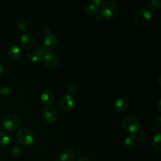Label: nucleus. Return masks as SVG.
I'll list each match as a JSON object with an SVG mask.
<instances>
[{
    "instance_id": "nucleus-1",
    "label": "nucleus",
    "mask_w": 161,
    "mask_h": 161,
    "mask_svg": "<svg viewBox=\"0 0 161 161\" xmlns=\"http://www.w3.org/2000/svg\"><path fill=\"white\" fill-rule=\"evenodd\" d=\"M100 11L101 14L109 19H115L118 14L117 4L113 1H106L101 4Z\"/></svg>"
},
{
    "instance_id": "nucleus-2",
    "label": "nucleus",
    "mask_w": 161,
    "mask_h": 161,
    "mask_svg": "<svg viewBox=\"0 0 161 161\" xmlns=\"http://www.w3.org/2000/svg\"><path fill=\"white\" fill-rule=\"evenodd\" d=\"M16 139L21 145H29L34 142L35 134L31 129L23 128L18 131Z\"/></svg>"
},
{
    "instance_id": "nucleus-3",
    "label": "nucleus",
    "mask_w": 161,
    "mask_h": 161,
    "mask_svg": "<svg viewBox=\"0 0 161 161\" xmlns=\"http://www.w3.org/2000/svg\"><path fill=\"white\" fill-rule=\"evenodd\" d=\"M134 21L139 26H144L150 23L152 19V13L149 10L143 8L137 11L134 15Z\"/></svg>"
},
{
    "instance_id": "nucleus-4",
    "label": "nucleus",
    "mask_w": 161,
    "mask_h": 161,
    "mask_svg": "<svg viewBox=\"0 0 161 161\" xmlns=\"http://www.w3.org/2000/svg\"><path fill=\"white\" fill-rule=\"evenodd\" d=\"M2 123L6 130L13 131L16 130L19 126L21 124V119L15 114H9L4 116Z\"/></svg>"
},
{
    "instance_id": "nucleus-5",
    "label": "nucleus",
    "mask_w": 161,
    "mask_h": 161,
    "mask_svg": "<svg viewBox=\"0 0 161 161\" xmlns=\"http://www.w3.org/2000/svg\"><path fill=\"white\" fill-rule=\"evenodd\" d=\"M123 128L128 133H134L139 128V121L133 115H128L125 116L121 121Z\"/></svg>"
},
{
    "instance_id": "nucleus-6",
    "label": "nucleus",
    "mask_w": 161,
    "mask_h": 161,
    "mask_svg": "<svg viewBox=\"0 0 161 161\" xmlns=\"http://www.w3.org/2000/svg\"><path fill=\"white\" fill-rule=\"evenodd\" d=\"M43 62L45 67L50 69H53L58 65V58L55 53L49 52L43 55Z\"/></svg>"
},
{
    "instance_id": "nucleus-7",
    "label": "nucleus",
    "mask_w": 161,
    "mask_h": 161,
    "mask_svg": "<svg viewBox=\"0 0 161 161\" xmlns=\"http://www.w3.org/2000/svg\"><path fill=\"white\" fill-rule=\"evenodd\" d=\"M42 116L44 121L47 123H53L57 120V112L56 109L51 106L45 107L42 112Z\"/></svg>"
},
{
    "instance_id": "nucleus-8",
    "label": "nucleus",
    "mask_w": 161,
    "mask_h": 161,
    "mask_svg": "<svg viewBox=\"0 0 161 161\" xmlns=\"http://www.w3.org/2000/svg\"><path fill=\"white\" fill-rule=\"evenodd\" d=\"M60 104L61 108L67 111H70L74 106V99L70 94H65L62 96Z\"/></svg>"
},
{
    "instance_id": "nucleus-9",
    "label": "nucleus",
    "mask_w": 161,
    "mask_h": 161,
    "mask_svg": "<svg viewBox=\"0 0 161 161\" xmlns=\"http://www.w3.org/2000/svg\"><path fill=\"white\" fill-rule=\"evenodd\" d=\"M57 45L56 37L52 35H48L45 36L43 40V47L47 50H52L55 49Z\"/></svg>"
},
{
    "instance_id": "nucleus-10",
    "label": "nucleus",
    "mask_w": 161,
    "mask_h": 161,
    "mask_svg": "<svg viewBox=\"0 0 161 161\" xmlns=\"http://www.w3.org/2000/svg\"><path fill=\"white\" fill-rule=\"evenodd\" d=\"M128 100L125 97H120L116 99L114 103V108L118 112L125 111L128 107Z\"/></svg>"
},
{
    "instance_id": "nucleus-11",
    "label": "nucleus",
    "mask_w": 161,
    "mask_h": 161,
    "mask_svg": "<svg viewBox=\"0 0 161 161\" xmlns=\"http://www.w3.org/2000/svg\"><path fill=\"white\" fill-rule=\"evenodd\" d=\"M20 43L21 46L25 49L31 48L34 43L33 36L29 33L23 34L20 39Z\"/></svg>"
},
{
    "instance_id": "nucleus-12",
    "label": "nucleus",
    "mask_w": 161,
    "mask_h": 161,
    "mask_svg": "<svg viewBox=\"0 0 161 161\" xmlns=\"http://www.w3.org/2000/svg\"><path fill=\"white\" fill-rule=\"evenodd\" d=\"M54 99L55 96L53 94L49 91H44L40 96V101L45 106L51 105L53 103Z\"/></svg>"
},
{
    "instance_id": "nucleus-13",
    "label": "nucleus",
    "mask_w": 161,
    "mask_h": 161,
    "mask_svg": "<svg viewBox=\"0 0 161 161\" xmlns=\"http://www.w3.org/2000/svg\"><path fill=\"white\" fill-rule=\"evenodd\" d=\"M76 157L75 153L71 149L64 150L60 155L61 161H74Z\"/></svg>"
},
{
    "instance_id": "nucleus-14",
    "label": "nucleus",
    "mask_w": 161,
    "mask_h": 161,
    "mask_svg": "<svg viewBox=\"0 0 161 161\" xmlns=\"http://www.w3.org/2000/svg\"><path fill=\"white\" fill-rule=\"evenodd\" d=\"M8 55L10 59L13 60H16L21 57V50L19 47L16 45H13L8 49Z\"/></svg>"
},
{
    "instance_id": "nucleus-15",
    "label": "nucleus",
    "mask_w": 161,
    "mask_h": 161,
    "mask_svg": "<svg viewBox=\"0 0 161 161\" xmlns=\"http://www.w3.org/2000/svg\"><path fill=\"white\" fill-rule=\"evenodd\" d=\"M11 141V137L9 134L6 131H3L0 132V144L3 147H7L9 146Z\"/></svg>"
},
{
    "instance_id": "nucleus-16",
    "label": "nucleus",
    "mask_w": 161,
    "mask_h": 161,
    "mask_svg": "<svg viewBox=\"0 0 161 161\" xmlns=\"http://www.w3.org/2000/svg\"><path fill=\"white\" fill-rule=\"evenodd\" d=\"M84 11L89 15H95L98 12V7L94 4L89 3L85 6Z\"/></svg>"
},
{
    "instance_id": "nucleus-17",
    "label": "nucleus",
    "mask_w": 161,
    "mask_h": 161,
    "mask_svg": "<svg viewBox=\"0 0 161 161\" xmlns=\"http://www.w3.org/2000/svg\"><path fill=\"white\" fill-rule=\"evenodd\" d=\"M136 140H137V137L135 135H130L125 138V144L128 147L131 148L134 147L136 145Z\"/></svg>"
},
{
    "instance_id": "nucleus-18",
    "label": "nucleus",
    "mask_w": 161,
    "mask_h": 161,
    "mask_svg": "<svg viewBox=\"0 0 161 161\" xmlns=\"http://www.w3.org/2000/svg\"><path fill=\"white\" fill-rule=\"evenodd\" d=\"M160 142H161V134L160 132H158L157 134L155 135L152 141V145L155 150H161Z\"/></svg>"
},
{
    "instance_id": "nucleus-19",
    "label": "nucleus",
    "mask_w": 161,
    "mask_h": 161,
    "mask_svg": "<svg viewBox=\"0 0 161 161\" xmlns=\"http://www.w3.org/2000/svg\"><path fill=\"white\" fill-rule=\"evenodd\" d=\"M147 6L149 9L152 11H158L161 7V3L158 0L150 1L148 3Z\"/></svg>"
},
{
    "instance_id": "nucleus-20",
    "label": "nucleus",
    "mask_w": 161,
    "mask_h": 161,
    "mask_svg": "<svg viewBox=\"0 0 161 161\" xmlns=\"http://www.w3.org/2000/svg\"><path fill=\"white\" fill-rule=\"evenodd\" d=\"M29 60L33 62H38L39 61H40L42 58V56L40 54H38V53L34 52L31 53L29 56H28Z\"/></svg>"
},
{
    "instance_id": "nucleus-21",
    "label": "nucleus",
    "mask_w": 161,
    "mask_h": 161,
    "mask_svg": "<svg viewBox=\"0 0 161 161\" xmlns=\"http://www.w3.org/2000/svg\"><path fill=\"white\" fill-rule=\"evenodd\" d=\"M76 91H77V87H76V85L74 84H70L67 87V91L69 92V94L70 95L75 94L76 92Z\"/></svg>"
},
{
    "instance_id": "nucleus-22",
    "label": "nucleus",
    "mask_w": 161,
    "mask_h": 161,
    "mask_svg": "<svg viewBox=\"0 0 161 161\" xmlns=\"http://www.w3.org/2000/svg\"><path fill=\"white\" fill-rule=\"evenodd\" d=\"M35 52L38 53V54L41 55L42 56V55H43L45 53V48L43 46L39 45V46L36 47Z\"/></svg>"
},
{
    "instance_id": "nucleus-23",
    "label": "nucleus",
    "mask_w": 161,
    "mask_h": 161,
    "mask_svg": "<svg viewBox=\"0 0 161 161\" xmlns=\"http://www.w3.org/2000/svg\"><path fill=\"white\" fill-rule=\"evenodd\" d=\"M11 92V89L8 87H0V94L1 95L5 96V95H8Z\"/></svg>"
},
{
    "instance_id": "nucleus-24",
    "label": "nucleus",
    "mask_w": 161,
    "mask_h": 161,
    "mask_svg": "<svg viewBox=\"0 0 161 161\" xmlns=\"http://www.w3.org/2000/svg\"><path fill=\"white\" fill-rule=\"evenodd\" d=\"M18 26L21 31H25L27 28V23L25 20H20L18 23Z\"/></svg>"
},
{
    "instance_id": "nucleus-25",
    "label": "nucleus",
    "mask_w": 161,
    "mask_h": 161,
    "mask_svg": "<svg viewBox=\"0 0 161 161\" xmlns=\"http://www.w3.org/2000/svg\"><path fill=\"white\" fill-rule=\"evenodd\" d=\"M21 152V148L18 147H15L12 149V153L14 155H19Z\"/></svg>"
},
{
    "instance_id": "nucleus-26",
    "label": "nucleus",
    "mask_w": 161,
    "mask_h": 161,
    "mask_svg": "<svg viewBox=\"0 0 161 161\" xmlns=\"http://www.w3.org/2000/svg\"><path fill=\"white\" fill-rule=\"evenodd\" d=\"M160 100H161L160 98L158 99V101H157V103L156 104V105H157L156 107H157V109H158V111H161V103H160Z\"/></svg>"
},
{
    "instance_id": "nucleus-27",
    "label": "nucleus",
    "mask_w": 161,
    "mask_h": 161,
    "mask_svg": "<svg viewBox=\"0 0 161 161\" xmlns=\"http://www.w3.org/2000/svg\"><path fill=\"white\" fill-rule=\"evenodd\" d=\"M77 161H90L89 160V158H87V157H80L78 159Z\"/></svg>"
},
{
    "instance_id": "nucleus-28",
    "label": "nucleus",
    "mask_w": 161,
    "mask_h": 161,
    "mask_svg": "<svg viewBox=\"0 0 161 161\" xmlns=\"http://www.w3.org/2000/svg\"><path fill=\"white\" fill-rule=\"evenodd\" d=\"M140 143H142V144H145L147 143V138H142L140 139Z\"/></svg>"
},
{
    "instance_id": "nucleus-29",
    "label": "nucleus",
    "mask_w": 161,
    "mask_h": 161,
    "mask_svg": "<svg viewBox=\"0 0 161 161\" xmlns=\"http://www.w3.org/2000/svg\"><path fill=\"white\" fill-rule=\"evenodd\" d=\"M157 123L159 126H160V117H158L157 119Z\"/></svg>"
},
{
    "instance_id": "nucleus-30",
    "label": "nucleus",
    "mask_w": 161,
    "mask_h": 161,
    "mask_svg": "<svg viewBox=\"0 0 161 161\" xmlns=\"http://www.w3.org/2000/svg\"><path fill=\"white\" fill-rule=\"evenodd\" d=\"M3 67H2V65L0 64V75L3 74Z\"/></svg>"
},
{
    "instance_id": "nucleus-31",
    "label": "nucleus",
    "mask_w": 161,
    "mask_h": 161,
    "mask_svg": "<svg viewBox=\"0 0 161 161\" xmlns=\"http://www.w3.org/2000/svg\"><path fill=\"white\" fill-rule=\"evenodd\" d=\"M160 76L159 75V77H158V83H159V84H160Z\"/></svg>"
},
{
    "instance_id": "nucleus-32",
    "label": "nucleus",
    "mask_w": 161,
    "mask_h": 161,
    "mask_svg": "<svg viewBox=\"0 0 161 161\" xmlns=\"http://www.w3.org/2000/svg\"><path fill=\"white\" fill-rule=\"evenodd\" d=\"M1 128H2V127H1V125H0V131H1Z\"/></svg>"
},
{
    "instance_id": "nucleus-33",
    "label": "nucleus",
    "mask_w": 161,
    "mask_h": 161,
    "mask_svg": "<svg viewBox=\"0 0 161 161\" xmlns=\"http://www.w3.org/2000/svg\"><path fill=\"white\" fill-rule=\"evenodd\" d=\"M53 161H60V160H53Z\"/></svg>"
}]
</instances>
